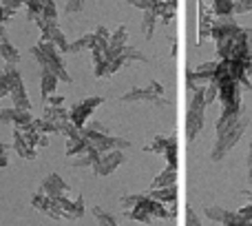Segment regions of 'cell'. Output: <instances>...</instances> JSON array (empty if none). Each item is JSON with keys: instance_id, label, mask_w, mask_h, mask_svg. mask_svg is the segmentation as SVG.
Masks as SVG:
<instances>
[{"instance_id": "8992f818", "label": "cell", "mask_w": 252, "mask_h": 226, "mask_svg": "<svg viewBox=\"0 0 252 226\" xmlns=\"http://www.w3.org/2000/svg\"><path fill=\"white\" fill-rule=\"evenodd\" d=\"M100 102H104L100 96H93V98H87V100L78 102V105L71 107V124L75 126V129H84V124H87V120L91 117V113L100 107Z\"/></svg>"}, {"instance_id": "9a60e30c", "label": "cell", "mask_w": 252, "mask_h": 226, "mask_svg": "<svg viewBox=\"0 0 252 226\" xmlns=\"http://www.w3.org/2000/svg\"><path fill=\"white\" fill-rule=\"evenodd\" d=\"M100 157H102V153H100V151H95L93 147H89L87 151L82 153V155L75 157V160H73V166H75V169H84V166H95Z\"/></svg>"}, {"instance_id": "52a82bcc", "label": "cell", "mask_w": 252, "mask_h": 226, "mask_svg": "<svg viewBox=\"0 0 252 226\" xmlns=\"http://www.w3.org/2000/svg\"><path fill=\"white\" fill-rule=\"evenodd\" d=\"M124 162V153L122 149H115V151H109V153H102V157L97 160V164L93 166V171H95V175H100V178H104V175H111L115 169H118L120 164Z\"/></svg>"}, {"instance_id": "ba28073f", "label": "cell", "mask_w": 252, "mask_h": 226, "mask_svg": "<svg viewBox=\"0 0 252 226\" xmlns=\"http://www.w3.org/2000/svg\"><path fill=\"white\" fill-rule=\"evenodd\" d=\"M40 191H42L44 195H49V197H62L66 191H69V187H66V182L58 173H49L47 178L42 180Z\"/></svg>"}, {"instance_id": "6da1fadb", "label": "cell", "mask_w": 252, "mask_h": 226, "mask_svg": "<svg viewBox=\"0 0 252 226\" xmlns=\"http://www.w3.org/2000/svg\"><path fill=\"white\" fill-rule=\"evenodd\" d=\"M248 124H250V115L246 111H241V113L221 111L217 124H215V129H217V140H215V147H213V151H210V160L213 162L223 160V157L237 147V142L244 138Z\"/></svg>"}, {"instance_id": "9c48e42d", "label": "cell", "mask_w": 252, "mask_h": 226, "mask_svg": "<svg viewBox=\"0 0 252 226\" xmlns=\"http://www.w3.org/2000/svg\"><path fill=\"white\" fill-rule=\"evenodd\" d=\"M31 120H33V117L29 115V111L16 109V107H11V109H0V122H13V124L20 126V129H27V126H31Z\"/></svg>"}, {"instance_id": "7402d4cb", "label": "cell", "mask_w": 252, "mask_h": 226, "mask_svg": "<svg viewBox=\"0 0 252 226\" xmlns=\"http://www.w3.org/2000/svg\"><path fill=\"white\" fill-rule=\"evenodd\" d=\"M217 96H219V84H215V82L206 84V105H213Z\"/></svg>"}, {"instance_id": "83f0119b", "label": "cell", "mask_w": 252, "mask_h": 226, "mask_svg": "<svg viewBox=\"0 0 252 226\" xmlns=\"http://www.w3.org/2000/svg\"><path fill=\"white\" fill-rule=\"evenodd\" d=\"M248 180H250V187H252V142L248 147Z\"/></svg>"}, {"instance_id": "ffe728a7", "label": "cell", "mask_w": 252, "mask_h": 226, "mask_svg": "<svg viewBox=\"0 0 252 226\" xmlns=\"http://www.w3.org/2000/svg\"><path fill=\"white\" fill-rule=\"evenodd\" d=\"M168 140L170 138H164V135H157L148 147H144V151H153V153H164L166 147H168Z\"/></svg>"}, {"instance_id": "8fae6325", "label": "cell", "mask_w": 252, "mask_h": 226, "mask_svg": "<svg viewBox=\"0 0 252 226\" xmlns=\"http://www.w3.org/2000/svg\"><path fill=\"white\" fill-rule=\"evenodd\" d=\"M58 75L53 74V71H49V69H42V74H40V93H42V98L47 100L49 96H51L53 91H56V87H58Z\"/></svg>"}, {"instance_id": "4316f807", "label": "cell", "mask_w": 252, "mask_h": 226, "mask_svg": "<svg viewBox=\"0 0 252 226\" xmlns=\"http://www.w3.org/2000/svg\"><path fill=\"white\" fill-rule=\"evenodd\" d=\"M237 213H239L244 220H252V204L244 206V209H239V211H237Z\"/></svg>"}, {"instance_id": "5bb4252c", "label": "cell", "mask_w": 252, "mask_h": 226, "mask_svg": "<svg viewBox=\"0 0 252 226\" xmlns=\"http://www.w3.org/2000/svg\"><path fill=\"white\" fill-rule=\"evenodd\" d=\"M148 197H153V200L161 202V204H175L177 202V187H164V188H153L151 193H148Z\"/></svg>"}, {"instance_id": "7c38bea8", "label": "cell", "mask_w": 252, "mask_h": 226, "mask_svg": "<svg viewBox=\"0 0 252 226\" xmlns=\"http://www.w3.org/2000/svg\"><path fill=\"white\" fill-rule=\"evenodd\" d=\"M206 218H210L213 222H219V224H228L235 220V211H228V209H221V206H206L204 209Z\"/></svg>"}, {"instance_id": "4fadbf2b", "label": "cell", "mask_w": 252, "mask_h": 226, "mask_svg": "<svg viewBox=\"0 0 252 226\" xmlns=\"http://www.w3.org/2000/svg\"><path fill=\"white\" fill-rule=\"evenodd\" d=\"M213 27H215V20L210 16V11L206 9L204 2H199V40L208 38L213 34Z\"/></svg>"}, {"instance_id": "f1b7e54d", "label": "cell", "mask_w": 252, "mask_h": 226, "mask_svg": "<svg viewBox=\"0 0 252 226\" xmlns=\"http://www.w3.org/2000/svg\"><path fill=\"white\" fill-rule=\"evenodd\" d=\"M246 195H248V197H250V200H252V191H246Z\"/></svg>"}, {"instance_id": "d4e9b609", "label": "cell", "mask_w": 252, "mask_h": 226, "mask_svg": "<svg viewBox=\"0 0 252 226\" xmlns=\"http://www.w3.org/2000/svg\"><path fill=\"white\" fill-rule=\"evenodd\" d=\"M252 9V0H235V13H244Z\"/></svg>"}, {"instance_id": "cb8c5ba5", "label": "cell", "mask_w": 252, "mask_h": 226, "mask_svg": "<svg viewBox=\"0 0 252 226\" xmlns=\"http://www.w3.org/2000/svg\"><path fill=\"white\" fill-rule=\"evenodd\" d=\"M186 226H204L201 224V220L197 218V213L192 211V206H188L186 209Z\"/></svg>"}, {"instance_id": "30bf717a", "label": "cell", "mask_w": 252, "mask_h": 226, "mask_svg": "<svg viewBox=\"0 0 252 226\" xmlns=\"http://www.w3.org/2000/svg\"><path fill=\"white\" fill-rule=\"evenodd\" d=\"M0 56L4 58L7 65H18V62H20V53H18V49L13 47L11 42H9V38H7L2 27H0Z\"/></svg>"}, {"instance_id": "e0dca14e", "label": "cell", "mask_w": 252, "mask_h": 226, "mask_svg": "<svg viewBox=\"0 0 252 226\" xmlns=\"http://www.w3.org/2000/svg\"><path fill=\"white\" fill-rule=\"evenodd\" d=\"M13 138H16V142H13V147H16V151L20 153L22 157H35L33 155V149L29 147V140L25 138V135H22V131H16V133H13Z\"/></svg>"}, {"instance_id": "5b68a950", "label": "cell", "mask_w": 252, "mask_h": 226, "mask_svg": "<svg viewBox=\"0 0 252 226\" xmlns=\"http://www.w3.org/2000/svg\"><path fill=\"white\" fill-rule=\"evenodd\" d=\"M219 102H221L223 111L228 113H241V84L237 80H228V82L219 84Z\"/></svg>"}, {"instance_id": "44dd1931", "label": "cell", "mask_w": 252, "mask_h": 226, "mask_svg": "<svg viewBox=\"0 0 252 226\" xmlns=\"http://www.w3.org/2000/svg\"><path fill=\"white\" fill-rule=\"evenodd\" d=\"M215 2V11L221 16H232L235 13V2L232 0H213Z\"/></svg>"}, {"instance_id": "2e32d148", "label": "cell", "mask_w": 252, "mask_h": 226, "mask_svg": "<svg viewBox=\"0 0 252 226\" xmlns=\"http://www.w3.org/2000/svg\"><path fill=\"white\" fill-rule=\"evenodd\" d=\"M177 182V169H170L166 166L155 180H153V188H164V187H173Z\"/></svg>"}, {"instance_id": "603a6c76", "label": "cell", "mask_w": 252, "mask_h": 226, "mask_svg": "<svg viewBox=\"0 0 252 226\" xmlns=\"http://www.w3.org/2000/svg\"><path fill=\"white\" fill-rule=\"evenodd\" d=\"M142 197L144 195H124L122 197V206H124V209H135V206L142 202Z\"/></svg>"}, {"instance_id": "7a4b0ae2", "label": "cell", "mask_w": 252, "mask_h": 226, "mask_svg": "<svg viewBox=\"0 0 252 226\" xmlns=\"http://www.w3.org/2000/svg\"><path fill=\"white\" fill-rule=\"evenodd\" d=\"M190 102H188V111H186V138L195 140L197 133L204 129V120H206V87H197L195 91H190Z\"/></svg>"}, {"instance_id": "ac0fdd59", "label": "cell", "mask_w": 252, "mask_h": 226, "mask_svg": "<svg viewBox=\"0 0 252 226\" xmlns=\"http://www.w3.org/2000/svg\"><path fill=\"white\" fill-rule=\"evenodd\" d=\"M93 215H95V220L100 226H120L118 218H115L113 213H109V211L100 209V206H93Z\"/></svg>"}, {"instance_id": "277c9868", "label": "cell", "mask_w": 252, "mask_h": 226, "mask_svg": "<svg viewBox=\"0 0 252 226\" xmlns=\"http://www.w3.org/2000/svg\"><path fill=\"white\" fill-rule=\"evenodd\" d=\"M80 131H82V135L87 138V142L100 153H109V151H115V149H128L130 147L128 140L113 138V135H109V133H100V131L89 129V126H84V129H80Z\"/></svg>"}, {"instance_id": "d6986e66", "label": "cell", "mask_w": 252, "mask_h": 226, "mask_svg": "<svg viewBox=\"0 0 252 226\" xmlns=\"http://www.w3.org/2000/svg\"><path fill=\"white\" fill-rule=\"evenodd\" d=\"M168 147H166L164 151V157L166 162H168L170 169H177V140H175V135H168Z\"/></svg>"}, {"instance_id": "3957f363", "label": "cell", "mask_w": 252, "mask_h": 226, "mask_svg": "<svg viewBox=\"0 0 252 226\" xmlns=\"http://www.w3.org/2000/svg\"><path fill=\"white\" fill-rule=\"evenodd\" d=\"M122 102H153V105H168L164 98V87H161L159 82H148L146 87H135L130 89L128 93H124L122 98H120Z\"/></svg>"}, {"instance_id": "484cf974", "label": "cell", "mask_w": 252, "mask_h": 226, "mask_svg": "<svg viewBox=\"0 0 252 226\" xmlns=\"http://www.w3.org/2000/svg\"><path fill=\"white\" fill-rule=\"evenodd\" d=\"M7 153H9V147H7V144H0V169H4V166L9 164Z\"/></svg>"}]
</instances>
